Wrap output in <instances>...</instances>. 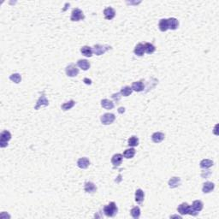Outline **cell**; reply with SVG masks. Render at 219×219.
I'll return each mask as SVG.
<instances>
[{
    "label": "cell",
    "mask_w": 219,
    "mask_h": 219,
    "mask_svg": "<svg viewBox=\"0 0 219 219\" xmlns=\"http://www.w3.org/2000/svg\"><path fill=\"white\" fill-rule=\"evenodd\" d=\"M85 18V16L83 14V12L80 11V9L75 8L72 11L71 13V21H79L80 20H83Z\"/></svg>",
    "instance_id": "cell-4"
},
{
    "label": "cell",
    "mask_w": 219,
    "mask_h": 219,
    "mask_svg": "<svg viewBox=\"0 0 219 219\" xmlns=\"http://www.w3.org/2000/svg\"><path fill=\"white\" fill-rule=\"evenodd\" d=\"M104 15H105V18L107 20H112L116 16V11L111 7H108L104 11Z\"/></svg>",
    "instance_id": "cell-9"
},
{
    "label": "cell",
    "mask_w": 219,
    "mask_h": 219,
    "mask_svg": "<svg viewBox=\"0 0 219 219\" xmlns=\"http://www.w3.org/2000/svg\"><path fill=\"white\" fill-rule=\"evenodd\" d=\"M214 188H215V184L213 182H206L205 183H204L202 190H203L204 193H209L211 191H213Z\"/></svg>",
    "instance_id": "cell-17"
},
{
    "label": "cell",
    "mask_w": 219,
    "mask_h": 219,
    "mask_svg": "<svg viewBox=\"0 0 219 219\" xmlns=\"http://www.w3.org/2000/svg\"><path fill=\"white\" fill-rule=\"evenodd\" d=\"M77 165L80 169H86L88 166L90 165V161L86 158H80L79 160L77 161Z\"/></svg>",
    "instance_id": "cell-13"
},
{
    "label": "cell",
    "mask_w": 219,
    "mask_h": 219,
    "mask_svg": "<svg viewBox=\"0 0 219 219\" xmlns=\"http://www.w3.org/2000/svg\"><path fill=\"white\" fill-rule=\"evenodd\" d=\"M111 47L110 45H95L93 46V53L96 54L97 56H101L103 54H105L107 51L111 50Z\"/></svg>",
    "instance_id": "cell-3"
},
{
    "label": "cell",
    "mask_w": 219,
    "mask_h": 219,
    "mask_svg": "<svg viewBox=\"0 0 219 219\" xmlns=\"http://www.w3.org/2000/svg\"><path fill=\"white\" fill-rule=\"evenodd\" d=\"M132 92H133L132 87H130V86H126L123 87V88L121 89V92H120V93L124 97L129 96Z\"/></svg>",
    "instance_id": "cell-29"
},
{
    "label": "cell",
    "mask_w": 219,
    "mask_h": 219,
    "mask_svg": "<svg viewBox=\"0 0 219 219\" xmlns=\"http://www.w3.org/2000/svg\"><path fill=\"white\" fill-rule=\"evenodd\" d=\"M165 135L161 132H156L152 135V139L154 143H160L164 139Z\"/></svg>",
    "instance_id": "cell-12"
},
{
    "label": "cell",
    "mask_w": 219,
    "mask_h": 219,
    "mask_svg": "<svg viewBox=\"0 0 219 219\" xmlns=\"http://www.w3.org/2000/svg\"><path fill=\"white\" fill-rule=\"evenodd\" d=\"M101 106L106 110H111L114 108V103L109 99H103L101 101Z\"/></svg>",
    "instance_id": "cell-23"
},
{
    "label": "cell",
    "mask_w": 219,
    "mask_h": 219,
    "mask_svg": "<svg viewBox=\"0 0 219 219\" xmlns=\"http://www.w3.org/2000/svg\"><path fill=\"white\" fill-rule=\"evenodd\" d=\"M130 214L134 219H138L140 216V209L138 206H135L130 211Z\"/></svg>",
    "instance_id": "cell-31"
},
{
    "label": "cell",
    "mask_w": 219,
    "mask_h": 219,
    "mask_svg": "<svg viewBox=\"0 0 219 219\" xmlns=\"http://www.w3.org/2000/svg\"><path fill=\"white\" fill-rule=\"evenodd\" d=\"M134 54L136 55V56H139V57H141V56H143L145 53V45L143 44H141V43H139L136 46H135V48L134 50Z\"/></svg>",
    "instance_id": "cell-18"
},
{
    "label": "cell",
    "mask_w": 219,
    "mask_h": 219,
    "mask_svg": "<svg viewBox=\"0 0 219 219\" xmlns=\"http://www.w3.org/2000/svg\"><path fill=\"white\" fill-rule=\"evenodd\" d=\"M213 161L210 160V159H203L200 162V167L202 169H209L211 166L213 165Z\"/></svg>",
    "instance_id": "cell-27"
},
{
    "label": "cell",
    "mask_w": 219,
    "mask_h": 219,
    "mask_svg": "<svg viewBox=\"0 0 219 219\" xmlns=\"http://www.w3.org/2000/svg\"><path fill=\"white\" fill-rule=\"evenodd\" d=\"M123 155L120 154V153H117L113 156L112 158H111V163L115 167H117L122 164V162H123Z\"/></svg>",
    "instance_id": "cell-10"
},
{
    "label": "cell",
    "mask_w": 219,
    "mask_h": 219,
    "mask_svg": "<svg viewBox=\"0 0 219 219\" xmlns=\"http://www.w3.org/2000/svg\"><path fill=\"white\" fill-rule=\"evenodd\" d=\"M145 86L144 83L142 80H139V81H135V82H133L132 84V89L133 91L135 92H142L144 90Z\"/></svg>",
    "instance_id": "cell-14"
},
{
    "label": "cell",
    "mask_w": 219,
    "mask_h": 219,
    "mask_svg": "<svg viewBox=\"0 0 219 219\" xmlns=\"http://www.w3.org/2000/svg\"><path fill=\"white\" fill-rule=\"evenodd\" d=\"M145 198V193L143 190L141 189H137L135 191V201L139 205H141Z\"/></svg>",
    "instance_id": "cell-16"
},
{
    "label": "cell",
    "mask_w": 219,
    "mask_h": 219,
    "mask_svg": "<svg viewBox=\"0 0 219 219\" xmlns=\"http://www.w3.org/2000/svg\"><path fill=\"white\" fill-rule=\"evenodd\" d=\"M84 190L87 193H93V192H95L97 191V187L94 183H92L91 182H87L85 183Z\"/></svg>",
    "instance_id": "cell-11"
},
{
    "label": "cell",
    "mask_w": 219,
    "mask_h": 219,
    "mask_svg": "<svg viewBox=\"0 0 219 219\" xmlns=\"http://www.w3.org/2000/svg\"><path fill=\"white\" fill-rule=\"evenodd\" d=\"M134 155H135V150L134 148H128V149L125 150L123 152V157L128 159L134 158Z\"/></svg>",
    "instance_id": "cell-25"
},
{
    "label": "cell",
    "mask_w": 219,
    "mask_h": 219,
    "mask_svg": "<svg viewBox=\"0 0 219 219\" xmlns=\"http://www.w3.org/2000/svg\"><path fill=\"white\" fill-rule=\"evenodd\" d=\"M145 52L147 54H152L156 51V47L151 43H145Z\"/></svg>",
    "instance_id": "cell-28"
},
{
    "label": "cell",
    "mask_w": 219,
    "mask_h": 219,
    "mask_svg": "<svg viewBox=\"0 0 219 219\" xmlns=\"http://www.w3.org/2000/svg\"><path fill=\"white\" fill-rule=\"evenodd\" d=\"M190 210H191V206L187 203L181 204L177 207V211L181 214V215H187V214H189Z\"/></svg>",
    "instance_id": "cell-7"
},
{
    "label": "cell",
    "mask_w": 219,
    "mask_h": 219,
    "mask_svg": "<svg viewBox=\"0 0 219 219\" xmlns=\"http://www.w3.org/2000/svg\"><path fill=\"white\" fill-rule=\"evenodd\" d=\"M75 102L74 100H70L69 102H66V103H64V105H62V110L64 111H69L70 109H72L73 107L75 106Z\"/></svg>",
    "instance_id": "cell-26"
},
{
    "label": "cell",
    "mask_w": 219,
    "mask_h": 219,
    "mask_svg": "<svg viewBox=\"0 0 219 219\" xmlns=\"http://www.w3.org/2000/svg\"><path fill=\"white\" fill-rule=\"evenodd\" d=\"M128 145L129 146H132V147L137 146V145H139V139H138L136 136H132V137H130L128 140Z\"/></svg>",
    "instance_id": "cell-30"
},
{
    "label": "cell",
    "mask_w": 219,
    "mask_h": 219,
    "mask_svg": "<svg viewBox=\"0 0 219 219\" xmlns=\"http://www.w3.org/2000/svg\"><path fill=\"white\" fill-rule=\"evenodd\" d=\"M168 22H169V29L171 30H176L179 26V21L177 18H174V17L168 19Z\"/></svg>",
    "instance_id": "cell-21"
},
{
    "label": "cell",
    "mask_w": 219,
    "mask_h": 219,
    "mask_svg": "<svg viewBox=\"0 0 219 219\" xmlns=\"http://www.w3.org/2000/svg\"><path fill=\"white\" fill-rule=\"evenodd\" d=\"M80 52L82 53V55H84L85 57L91 58L92 56V53H93V51H92V49L90 46L85 45V46H82L80 48Z\"/></svg>",
    "instance_id": "cell-20"
},
{
    "label": "cell",
    "mask_w": 219,
    "mask_h": 219,
    "mask_svg": "<svg viewBox=\"0 0 219 219\" xmlns=\"http://www.w3.org/2000/svg\"><path fill=\"white\" fill-rule=\"evenodd\" d=\"M116 119V117L115 115L112 114V113H105L104 114L103 116L100 118L101 120V123L105 125H109V124H111L113 123V122L115 121Z\"/></svg>",
    "instance_id": "cell-5"
},
{
    "label": "cell",
    "mask_w": 219,
    "mask_h": 219,
    "mask_svg": "<svg viewBox=\"0 0 219 219\" xmlns=\"http://www.w3.org/2000/svg\"><path fill=\"white\" fill-rule=\"evenodd\" d=\"M181 185V178L180 177H172L169 181V186L171 188H176Z\"/></svg>",
    "instance_id": "cell-19"
},
{
    "label": "cell",
    "mask_w": 219,
    "mask_h": 219,
    "mask_svg": "<svg viewBox=\"0 0 219 219\" xmlns=\"http://www.w3.org/2000/svg\"><path fill=\"white\" fill-rule=\"evenodd\" d=\"M120 92H117V93H115V94H112V99L114 100H116V101H118L119 99H120Z\"/></svg>",
    "instance_id": "cell-33"
},
{
    "label": "cell",
    "mask_w": 219,
    "mask_h": 219,
    "mask_svg": "<svg viewBox=\"0 0 219 219\" xmlns=\"http://www.w3.org/2000/svg\"><path fill=\"white\" fill-rule=\"evenodd\" d=\"M195 211H202V209L204 207V205L202 203V201H200V200H195V201H193V203H192V206H191Z\"/></svg>",
    "instance_id": "cell-24"
},
{
    "label": "cell",
    "mask_w": 219,
    "mask_h": 219,
    "mask_svg": "<svg viewBox=\"0 0 219 219\" xmlns=\"http://www.w3.org/2000/svg\"><path fill=\"white\" fill-rule=\"evenodd\" d=\"M10 80H12L13 82H15V83H16V84H18V83H20V82H21V76L20 74H17V73H16V74H13V75H11V76H10Z\"/></svg>",
    "instance_id": "cell-32"
},
{
    "label": "cell",
    "mask_w": 219,
    "mask_h": 219,
    "mask_svg": "<svg viewBox=\"0 0 219 219\" xmlns=\"http://www.w3.org/2000/svg\"><path fill=\"white\" fill-rule=\"evenodd\" d=\"M65 72H66V75L68 76L75 77V76L78 75V74H79V69H77V67L75 66V64H71L69 66L66 67Z\"/></svg>",
    "instance_id": "cell-6"
},
{
    "label": "cell",
    "mask_w": 219,
    "mask_h": 219,
    "mask_svg": "<svg viewBox=\"0 0 219 219\" xmlns=\"http://www.w3.org/2000/svg\"><path fill=\"white\" fill-rule=\"evenodd\" d=\"M49 105V101L48 99H46V97L45 94H42L41 96L39 97V99H38L37 103H36V105L34 107L35 110H39V108L41 106H47Z\"/></svg>",
    "instance_id": "cell-8"
},
{
    "label": "cell",
    "mask_w": 219,
    "mask_h": 219,
    "mask_svg": "<svg viewBox=\"0 0 219 219\" xmlns=\"http://www.w3.org/2000/svg\"><path fill=\"white\" fill-rule=\"evenodd\" d=\"M77 65H78V67L80 68L81 70H87L90 69V66H91V64L90 63L87 61V60H86V59H80L78 62H77Z\"/></svg>",
    "instance_id": "cell-15"
},
{
    "label": "cell",
    "mask_w": 219,
    "mask_h": 219,
    "mask_svg": "<svg viewBox=\"0 0 219 219\" xmlns=\"http://www.w3.org/2000/svg\"><path fill=\"white\" fill-rule=\"evenodd\" d=\"M118 212V208L115 202H111L109 205H105L104 207V213L106 217H115Z\"/></svg>",
    "instance_id": "cell-1"
},
{
    "label": "cell",
    "mask_w": 219,
    "mask_h": 219,
    "mask_svg": "<svg viewBox=\"0 0 219 219\" xmlns=\"http://www.w3.org/2000/svg\"><path fill=\"white\" fill-rule=\"evenodd\" d=\"M11 134L8 130H5L0 134V147L4 148L8 145V141L11 140Z\"/></svg>",
    "instance_id": "cell-2"
},
{
    "label": "cell",
    "mask_w": 219,
    "mask_h": 219,
    "mask_svg": "<svg viewBox=\"0 0 219 219\" xmlns=\"http://www.w3.org/2000/svg\"><path fill=\"white\" fill-rule=\"evenodd\" d=\"M84 82H85L86 84H87V85H91L92 84V80H89V79H87V78H85V79H84Z\"/></svg>",
    "instance_id": "cell-34"
},
{
    "label": "cell",
    "mask_w": 219,
    "mask_h": 219,
    "mask_svg": "<svg viewBox=\"0 0 219 219\" xmlns=\"http://www.w3.org/2000/svg\"><path fill=\"white\" fill-rule=\"evenodd\" d=\"M124 110H125L124 108H120V109H119V112L122 113V112H123H123H124Z\"/></svg>",
    "instance_id": "cell-35"
},
{
    "label": "cell",
    "mask_w": 219,
    "mask_h": 219,
    "mask_svg": "<svg viewBox=\"0 0 219 219\" xmlns=\"http://www.w3.org/2000/svg\"><path fill=\"white\" fill-rule=\"evenodd\" d=\"M159 29L162 32H166L169 29V22H168V19H162L159 21L158 24Z\"/></svg>",
    "instance_id": "cell-22"
}]
</instances>
